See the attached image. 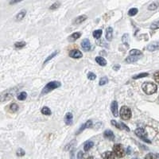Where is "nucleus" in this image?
I'll return each instance as SVG.
<instances>
[{"label": "nucleus", "instance_id": "9b49d317", "mask_svg": "<svg viewBox=\"0 0 159 159\" xmlns=\"http://www.w3.org/2000/svg\"><path fill=\"white\" fill-rule=\"evenodd\" d=\"M104 137L106 138H108L109 140L113 141L115 139V135H114V133L113 131L111 130H106L104 132Z\"/></svg>", "mask_w": 159, "mask_h": 159}, {"label": "nucleus", "instance_id": "4be33fe9", "mask_svg": "<svg viewBox=\"0 0 159 159\" xmlns=\"http://www.w3.org/2000/svg\"><path fill=\"white\" fill-rule=\"evenodd\" d=\"M122 41L126 47H129V34L128 33H125L122 35Z\"/></svg>", "mask_w": 159, "mask_h": 159}, {"label": "nucleus", "instance_id": "2f4dec72", "mask_svg": "<svg viewBox=\"0 0 159 159\" xmlns=\"http://www.w3.org/2000/svg\"><path fill=\"white\" fill-rule=\"evenodd\" d=\"M138 13V9L137 8H131L130 9L129 11H128V15L129 16H134L135 15Z\"/></svg>", "mask_w": 159, "mask_h": 159}, {"label": "nucleus", "instance_id": "bb28decb", "mask_svg": "<svg viewBox=\"0 0 159 159\" xmlns=\"http://www.w3.org/2000/svg\"><path fill=\"white\" fill-rule=\"evenodd\" d=\"M148 76H149L148 73H139V74L134 75V76H133V79H134V80H137V79H139V78L146 77H148Z\"/></svg>", "mask_w": 159, "mask_h": 159}, {"label": "nucleus", "instance_id": "20e7f679", "mask_svg": "<svg viewBox=\"0 0 159 159\" xmlns=\"http://www.w3.org/2000/svg\"><path fill=\"white\" fill-rule=\"evenodd\" d=\"M16 88H11L9 89L7 91H5L2 96H1V100L2 102H5V101H7V100H10L14 96V94L15 92H16Z\"/></svg>", "mask_w": 159, "mask_h": 159}, {"label": "nucleus", "instance_id": "9d476101", "mask_svg": "<svg viewBox=\"0 0 159 159\" xmlns=\"http://www.w3.org/2000/svg\"><path fill=\"white\" fill-rule=\"evenodd\" d=\"M111 110L113 115H114L115 117H117V116H118V103H117L116 101H113V102L111 103Z\"/></svg>", "mask_w": 159, "mask_h": 159}, {"label": "nucleus", "instance_id": "e433bc0d", "mask_svg": "<svg viewBox=\"0 0 159 159\" xmlns=\"http://www.w3.org/2000/svg\"><path fill=\"white\" fill-rule=\"evenodd\" d=\"M26 152L24 151L22 148H19L18 150H17V155L19 156V157H22V156L25 155Z\"/></svg>", "mask_w": 159, "mask_h": 159}, {"label": "nucleus", "instance_id": "f704fd0d", "mask_svg": "<svg viewBox=\"0 0 159 159\" xmlns=\"http://www.w3.org/2000/svg\"><path fill=\"white\" fill-rule=\"evenodd\" d=\"M145 159H158L157 158V156L152 153H150L148 154L145 156Z\"/></svg>", "mask_w": 159, "mask_h": 159}, {"label": "nucleus", "instance_id": "c03bdc74", "mask_svg": "<svg viewBox=\"0 0 159 159\" xmlns=\"http://www.w3.org/2000/svg\"><path fill=\"white\" fill-rule=\"evenodd\" d=\"M113 68H114V69H118V68H119V67L118 66H116V67H113Z\"/></svg>", "mask_w": 159, "mask_h": 159}, {"label": "nucleus", "instance_id": "4c0bfd02", "mask_svg": "<svg viewBox=\"0 0 159 159\" xmlns=\"http://www.w3.org/2000/svg\"><path fill=\"white\" fill-rule=\"evenodd\" d=\"M88 78L89 80H96V75L94 74L93 73H88Z\"/></svg>", "mask_w": 159, "mask_h": 159}, {"label": "nucleus", "instance_id": "423d86ee", "mask_svg": "<svg viewBox=\"0 0 159 159\" xmlns=\"http://www.w3.org/2000/svg\"><path fill=\"white\" fill-rule=\"evenodd\" d=\"M113 153L114 154L116 155L118 158H122L125 155V151L124 149L120 144H116L113 147Z\"/></svg>", "mask_w": 159, "mask_h": 159}, {"label": "nucleus", "instance_id": "1a4fd4ad", "mask_svg": "<svg viewBox=\"0 0 159 159\" xmlns=\"http://www.w3.org/2000/svg\"><path fill=\"white\" fill-rule=\"evenodd\" d=\"M69 56H70L72 58L77 59V58H80V57H83V54H82V53L80 52V50H78V49H73V50L70 51Z\"/></svg>", "mask_w": 159, "mask_h": 159}, {"label": "nucleus", "instance_id": "ddd939ff", "mask_svg": "<svg viewBox=\"0 0 159 159\" xmlns=\"http://www.w3.org/2000/svg\"><path fill=\"white\" fill-rule=\"evenodd\" d=\"M73 114L70 113V112H68L66 115H65V123H66L67 125H71L73 123Z\"/></svg>", "mask_w": 159, "mask_h": 159}, {"label": "nucleus", "instance_id": "f03ea898", "mask_svg": "<svg viewBox=\"0 0 159 159\" xmlns=\"http://www.w3.org/2000/svg\"><path fill=\"white\" fill-rule=\"evenodd\" d=\"M61 87V83L59 81H51L49 82L45 86V88L42 89L41 91V94L44 95V94H47L49 92L53 91V89Z\"/></svg>", "mask_w": 159, "mask_h": 159}, {"label": "nucleus", "instance_id": "c85d7f7f", "mask_svg": "<svg viewBox=\"0 0 159 159\" xmlns=\"http://www.w3.org/2000/svg\"><path fill=\"white\" fill-rule=\"evenodd\" d=\"M27 97V93L25 92H22L21 93H19V95L18 96V100H25Z\"/></svg>", "mask_w": 159, "mask_h": 159}, {"label": "nucleus", "instance_id": "a19ab883", "mask_svg": "<svg viewBox=\"0 0 159 159\" xmlns=\"http://www.w3.org/2000/svg\"><path fill=\"white\" fill-rule=\"evenodd\" d=\"M120 125H121V127H122V129H124L127 130V131H130V129L128 128V126H126L123 122H120Z\"/></svg>", "mask_w": 159, "mask_h": 159}, {"label": "nucleus", "instance_id": "37998d69", "mask_svg": "<svg viewBox=\"0 0 159 159\" xmlns=\"http://www.w3.org/2000/svg\"><path fill=\"white\" fill-rule=\"evenodd\" d=\"M87 159H97L96 158H94V157H92V156H91V157H89V158H88Z\"/></svg>", "mask_w": 159, "mask_h": 159}, {"label": "nucleus", "instance_id": "cd10ccee", "mask_svg": "<svg viewBox=\"0 0 159 159\" xmlns=\"http://www.w3.org/2000/svg\"><path fill=\"white\" fill-rule=\"evenodd\" d=\"M19 108V106H18V104L13 103V104H11V106H10V111H12V112H16V111H18Z\"/></svg>", "mask_w": 159, "mask_h": 159}, {"label": "nucleus", "instance_id": "b1692460", "mask_svg": "<svg viewBox=\"0 0 159 159\" xmlns=\"http://www.w3.org/2000/svg\"><path fill=\"white\" fill-rule=\"evenodd\" d=\"M41 113H42L43 115H50L52 112H51V110H50L48 107H42V109H41Z\"/></svg>", "mask_w": 159, "mask_h": 159}, {"label": "nucleus", "instance_id": "c756f323", "mask_svg": "<svg viewBox=\"0 0 159 159\" xmlns=\"http://www.w3.org/2000/svg\"><path fill=\"white\" fill-rule=\"evenodd\" d=\"M158 7V3H153L150 4L148 7V10L150 11H154Z\"/></svg>", "mask_w": 159, "mask_h": 159}, {"label": "nucleus", "instance_id": "393cba45", "mask_svg": "<svg viewBox=\"0 0 159 159\" xmlns=\"http://www.w3.org/2000/svg\"><path fill=\"white\" fill-rule=\"evenodd\" d=\"M59 53V52H58V51L57 50V51H54V52L53 53H51V54L48 57H47V58L45 59V61H44V65H45V64L47 63L48 61H49L50 60L53 59V57H54L56 55H57V53Z\"/></svg>", "mask_w": 159, "mask_h": 159}, {"label": "nucleus", "instance_id": "aec40b11", "mask_svg": "<svg viewBox=\"0 0 159 159\" xmlns=\"http://www.w3.org/2000/svg\"><path fill=\"white\" fill-rule=\"evenodd\" d=\"M26 15V10H22L19 12L18 15H16V20L17 21H21L22 19L25 18V16Z\"/></svg>", "mask_w": 159, "mask_h": 159}, {"label": "nucleus", "instance_id": "ea45409f", "mask_svg": "<svg viewBox=\"0 0 159 159\" xmlns=\"http://www.w3.org/2000/svg\"><path fill=\"white\" fill-rule=\"evenodd\" d=\"M154 80L157 83H159V72H157L154 73Z\"/></svg>", "mask_w": 159, "mask_h": 159}, {"label": "nucleus", "instance_id": "7ed1b4c3", "mask_svg": "<svg viewBox=\"0 0 159 159\" xmlns=\"http://www.w3.org/2000/svg\"><path fill=\"white\" fill-rule=\"evenodd\" d=\"M131 111L128 107L123 106L122 108L120 109V117L123 119V120H128L131 118Z\"/></svg>", "mask_w": 159, "mask_h": 159}, {"label": "nucleus", "instance_id": "58836bf2", "mask_svg": "<svg viewBox=\"0 0 159 159\" xmlns=\"http://www.w3.org/2000/svg\"><path fill=\"white\" fill-rule=\"evenodd\" d=\"M111 124L116 126V127H117L118 129L122 130V127H121V125H120V123H118V122H116L115 120H111Z\"/></svg>", "mask_w": 159, "mask_h": 159}, {"label": "nucleus", "instance_id": "79ce46f5", "mask_svg": "<svg viewBox=\"0 0 159 159\" xmlns=\"http://www.w3.org/2000/svg\"><path fill=\"white\" fill-rule=\"evenodd\" d=\"M77 158L78 159H83L84 158V154L82 151H79L77 154Z\"/></svg>", "mask_w": 159, "mask_h": 159}, {"label": "nucleus", "instance_id": "473e14b6", "mask_svg": "<svg viewBox=\"0 0 159 159\" xmlns=\"http://www.w3.org/2000/svg\"><path fill=\"white\" fill-rule=\"evenodd\" d=\"M107 83H108V79H107V77H102L100 80V86H102V85H105L106 84H107Z\"/></svg>", "mask_w": 159, "mask_h": 159}, {"label": "nucleus", "instance_id": "f257e3e1", "mask_svg": "<svg viewBox=\"0 0 159 159\" xmlns=\"http://www.w3.org/2000/svg\"><path fill=\"white\" fill-rule=\"evenodd\" d=\"M142 88L143 90L146 94L147 95H152L154 94L158 90V87L155 84L151 83V82H145L142 86Z\"/></svg>", "mask_w": 159, "mask_h": 159}, {"label": "nucleus", "instance_id": "6ab92c4d", "mask_svg": "<svg viewBox=\"0 0 159 159\" xmlns=\"http://www.w3.org/2000/svg\"><path fill=\"white\" fill-rule=\"evenodd\" d=\"M96 61L97 62V64L100 65V66H105L107 65L106 60L104 59V57H96Z\"/></svg>", "mask_w": 159, "mask_h": 159}, {"label": "nucleus", "instance_id": "5701e85b", "mask_svg": "<svg viewBox=\"0 0 159 159\" xmlns=\"http://www.w3.org/2000/svg\"><path fill=\"white\" fill-rule=\"evenodd\" d=\"M142 54V52H141L140 50H138V49H131L130 51V56H134V57H139Z\"/></svg>", "mask_w": 159, "mask_h": 159}, {"label": "nucleus", "instance_id": "72a5a7b5", "mask_svg": "<svg viewBox=\"0 0 159 159\" xmlns=\"http://www.w3.org/2000/svg\"><path fill=\"white\" fill-rule=\"evenodd\" d=\"M150 28H151V29H153V30L158 29V28H159V20H158V21H155V22H153V23L151 24V26H150Z\"/></svg>", "mask_w": 159, "mask_h": 159}, {"label": "nucleus", "instance_id": "4468645a", "mask_svg": "<svg viewBox=\"0 0 159 159\" xmlns=\"http://www.w3.org/2000/svg\"><path fill=\"white\" fill-rule=\"evenodd\" d=\"M92 120H88L87 122H85V123H84V124H83V125L80 126V129H79V130H78L77 134L79 133H80L82 130H84L86 129V128L92 127Z\"/></svg>", "mask_w": 159, "mask_h": 159}, {"label": "nucleus", "instance_id": "7c9ffc66", "mask_svg": "<svg viewBox=\"0 0 159 159\" xmlns=\"http://www.w3.org/2000/svg\"><path fill=\"white\" fill-rule=\"evenodd\" d=\"M26 42H24V41H19V42H16L15 44V46L16 48L18 49H21V48H23L24 46H26Z\"/></svg>", "mask_w": 159, "mask_h": 159}, {"label": "nucleus", "instance_id": "2eb2a0df", "mask_svg": "<svg viewBox=\"0 0 159 159\" xmlns=\"http://www.w3.org/2000/svg\"><path fill=\"white\" fill-rule=\"evenodd\" d=\"M113 38V29L111 28V26L107 28V30H106V39L107 41H111Z\"/></svg>", "mask_w": 159, "mask_h": 159}, {"label": "nucleus", "instance_id": "49530a36", "mask_svg": "<svg viewBox=\"0 0 159 159\" xmlns=\"http://www.w3.org/2000/svg\"><path fill=\"white\" fill-rule=\"evenodd\" d=\"M158 100H159V97H158Z\"/></svg>", "mask_w": 159, "mask_h": 159}, {"label": "nucleus", "instance_id": "c9c22d12", "mask_svg": "<svg viewBox=\"0 0 159 159\" xmlns=\"http://www.w3.org/2000/svg\"><path fill=\"white\" fill-rule=\"evenodd\" d=\"M60 5H61V3H60V2H56V3H54L53 4L52 6L49 7V9H50V10H56V9H57V8L59 7Z\"/></svg>", "mask_w": 159, "mask_h": 159}, {"label": "nucleus", "instance_id": "a18cd8bd", "mask_svg": "<svg viewBox=\"0 0 159 159\" xmlns=\"http://www.w3.org/2000/svg\"><path fill=\"white\" fill-rule=\"evenodd\" d=\"M134 159H138V158H134Z\"/></svg>", "mask_w": 159, "mask_h": 159}, {"label": "nucleus", "instance_id": "f3484780", "mask_svg": "<svg viewBox=\"0 0 159 159\" xmlns=\"http://www.w3.org/2000/svg\"><path fill=\"white\" fill-rule=\"evenodd\" d=\"M87 19H88L87 15H80V16H79V17L75 19L73 23L74 24H80L83 22H84Z\"/></svg>", "mask_w": 159, "mask_h": 159}, {"label": "nucleus", "instance_id": "a211bd4d", "mask_svg": "<svg viewBox=\"0 0 159 159\" xmlns=\"http://www.w3.org/2000/svg\"><path fill=\"white\" fill-rule=\"evenodd\" d=\"M139 57H134V56H130L128 57L127 58L125 59V61L127 62L128 64H131V63H134V62H136L138 61V60H139Z\"/></svg>", "mask_w": 159, "mask_h": 159}, {"label": "nucleus", "instance_id": "412c9836", "mask_svg": "<svg viewBox=\"0 0 159 159\" xmlns=\"http://www.w3.org/2000/svg\"><path fill=\"white\" fill-rule=\"evenodd\" d=\"M94 146V143L92 141H88L86 142L84 144V150L85 151H88L90 149L92 148V146Z\"/></svg>", "mask_w": 159, "mask_h": 159}, {"label": "nucleus", "instance_id": "39448f33", "mask_svg": "<svg viewBox=\"0 0 159 159\" xmlns=\"http://www.w3.org/2000/svg\"><path fill=\"white\" fill-rule=\"evenodd\" d=\"M135 134L137 135L138 137L140 138L141 139H142L145 142H148V143H150L151 142L149 140V138H147V133L145 131V130L143 128H138V129L135 130L134 131Z\"/></svg>", "mask_w": 159, "mask_h": 159}, {"label": "nucleus", "instance_id": "dca6fc26", "mask_svg": "<svg viewBox=\"0 0 159 159\" xmlns=\"http://www.w3.org/2000/svg\"><path fill=\"white\" fill-rule=\"evenodd\" d=\"M102 158L103 159H115V154L113 152L106 151L102 154Z\"/></svg>", "mask_w": 159, "mask_h": 159}, {"label": "nucleus", "instance_id": "a878e982", "mask_svg": "<svg viewBox=\"0 0 159 159\" xmlns=\"http://www.w3.org/2000/svg\"><path fill=\"white\" fill-rule=\"evenodd\" d=\"M102 33H103L102 30H95V31L93 32V37H95V38H96V39H99V38H100V37H101Z\"/></svg>", "mask_w": 159, "mask_h": 159}, {"label": "nucleus", "instance_id": "0eeeda50", "mask_svg": "<svg viewBox=\"0 0 159 159\" xmlns=\"http://www.w3.org/2000/svg\"><path fill=\"white\" fill-rule=\"evenodd\" d=\"M147 50L150 51V52H154L156 50H158L159 49V41H153L150 44L148 45L147 46Z\"/></svg>", "mask_w": 159, "mask_h": 159}, {"label": "nucleus", "instance_id": "f8f14e48", "mask_svg": "<svg viewBox=\"0 0 159 159\" xmlns=\"http://www.w3.org/2000/svg\"><path fill=\"white\" fill-rule=\"evenodd\" d=\"M80 36H81V33H80V32H76V33H73L72 35H70V36L69 37L68 41H70V42H73V41H77L78 38H80Z\"/></svg>", "mask_w": 159, "mask_h": 159}, {"label": "nucleus", "instance_id": "6e6552de", "mask_svg": "<svg viewBox=\"0 0 159 159\" xmlns=\"http://www.w3.org/2000/svg\"><path fill=\"white\" fill-rule=\"evenodd\" d=\"M81 47L82 49L84 50V51H90V49L92 48V45H91V42L89 41L88 39H84L81 42Z\"/></svg>", "mask_w": 159, "mask_h": 159}]
</instances>
